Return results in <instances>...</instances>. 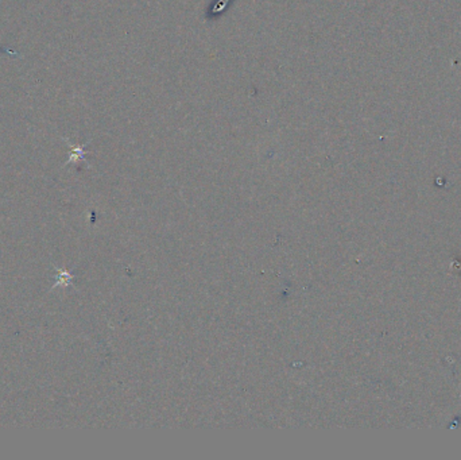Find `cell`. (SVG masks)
Here are the masks:
<instances>
[{
    "mask_svg": "<svg viewBox=\"0 0 461 460\" xmlns=\"http://www.w3.org/2000/svg\"><path fill=\"white\" fill-rule=\"evenodd\" d=\"M229 4V0H220V3H214L212 6V10H211V16H217L219 14L224 11L225 7Z\"/></svg>",
    "mask_w": 461,
    "mask_h": 460,
    "instance_id": "cell-1",
    "label": "cell"
}]
</instances>
